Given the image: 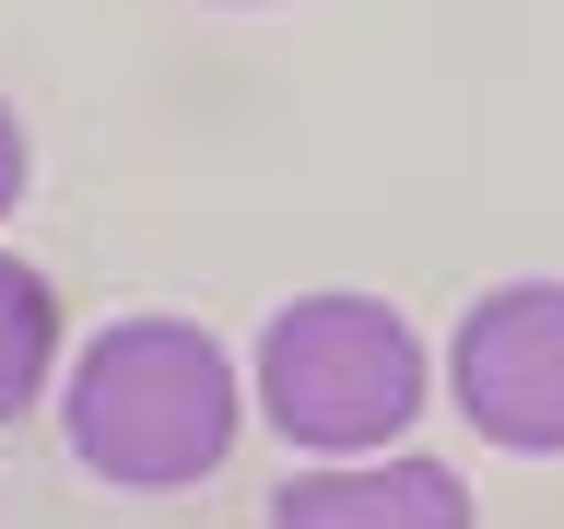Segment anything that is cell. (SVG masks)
Masks as SVG:
<instances>
[{"label":"cell","mask_w":564,"mask_h":529,"mask_svg":"<svg viewBox=\"0 0 564 529\" xmlns=\"http://www.w3.org/2000/svg\"><path fill=\"white\" fill-rule=\"evenodd\" d=\"M458 412L518 458L564 447V282H506L458 317Z\"/></svg>","instance_id":"3957f363"},{"label":"cell","mask_w":564,"mask_h":529,"mask_svg":"<svg viewBox=\"0 0 564 529\" xmlns=\"http://www.w3.org/2000/svg\"><path fill=\"white\" fill-rule=\"evenodd\" d=\"M47 353H59V294L24 259H0V423L47 388Z\"/></svg>","instance_id":"5b68a950"},{"label":"cell","mask_w":564,"mask_h":529,"mask_svg":"<svg viewBox=\"0 0 564 529\" xmlns=\"http://www.w3.org/2000/svg\"><path fill=\"white\" fill-rule=\"evenodd\" d=\"M224 447H236V365L212 330H188V317L95 330V353L70 365V458L95 483L165 494V483H200Z\"/></svg>","instance_id":"6da1fadb"},{"label":"cell","mask_w":564,"mask_h":529,"mask_svg":"<svg viewBox=\"0 0 564 529\" xmlns=\"http://www.w3.org/2000/svg\"><path fill=\"white\" fill-rule=\"evenodd\" d=\"M282 529H365V518H412V529H470V494L435 471V458H400V471H317V483L271 494Z\"/></svg>","instance_id":"277c9868"},{"label":"cell","mask_w":564,"mask_h":529,"mask_svg":"<svg viewBox=\"0 0 564 529\" xmlns=\"http://www.w3.org/2000/svg\"><path fill=\"white\" fill-rule=\"evenodd\" d=\"M24 201V118H12V106H0V212Z\"/></svg>","instance_id":"8992f818"},{"label":"cell","mask_w":564,"mask_h":529,"mask_svg":"<svg viewBox=\"0 0 564 529\" xmlns=\"http://www.w3.org/2000/svg\"><path fill=\"white\" fill-rule=\"evenodd\" d=\"M259 412L294 447H377L423 412V342L377 294H306L259 342Z\"/></svg>","instance_id":"7a4b0ae2"}]
</instances>
